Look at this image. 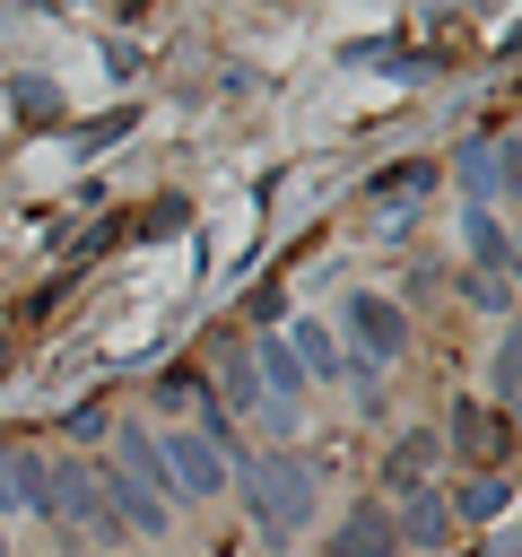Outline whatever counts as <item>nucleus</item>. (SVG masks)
<instances>
[{"mask_svg": "<svg viewBox=\"0 0 522 557\" xmlns=\"http://www.w3.org/2000/svg\"><path fill=\"white\" fill-rule=\"evenodd\" d=\"M9 104H17V122H52V104H61V96H52L44 78H9Z\"/></svg>", "mask_w": 522, "mask_h": 557, "instance_id": "nucleus-20", "label": "nucleus"}, {"mask_svg": "<svg viewBox=\"0 0 522 557\" xmlns=\"http://www.w3.org/2000/svg\"><path fill=\"white\" fill-rule=\"evenodd\" d=\"M261 557H304V548H261Z\"/></svg>", "mask_w": 522, "mask_h": 557, "instance_id": "nucleus-23", "label": "nucleus"}, {"mask_svg": "<svg viewBox=\"0 0 522 557\" xmlns=\"http://www.w3.org/2000/svg\"><path fill=\"white\" fill-rule=\"evenodd\" d=\"M139 131V104H113V113H87V122H70V157H104L113 139H130Z\"/></svg>", "mask_w": 522, "mask_h": 557, "instance_id": "nucleus-16", "label": "nucleus"}, {"mask_svg": "<svg viewBox=\"0 0 522 557\" xmlns=\"http://www.w3.org/2000/svg\"><path fill=\"white\" fill-rule=\"evenodd\" d=\"M61 426H70V453L87 461V453H96V444L113 435V400H104V392H87V400H78V409H70Z\"/></svg>", "mask_w": 522, "mask_h": 557, "instance_id": "nucleus-18", "label": "nucleus"}, {"mask_svg": "<svg viewBox=\"0 0 522 557\" xmlns=\"http://www.w3.org/2000/svg\"><path fill=\"white\" fill-rule=\"evenodd\" d=\"M183 218H191V200H183V191H165V200H148V218H139V235H174Z\"/></svg>", "mask_w": 522, "mask_h": 557, "instance_id": "nucleus-22", "label": "nucleus"}, {"mask_svg": "<svg viewBox=\"0 0 522 557\" xmlns=\"http://www.w3.org/2000/svg\"><path fill=\"white\" fill-rule=\"evenodd\" d=\"M452 174H461L470 209H505V200H513V139H505V131H496V139H470V148L452 157Z\"/></svg>", "mask_w": 522, "mask_h": 557, "instance_id": "nucleus-7", "label": "nucleus"}, {"mask_svg": "<svg viewBox=\"0 0 522 557\" xmlns=\"http://www.w3.org/2000/svg\"><path fill=\"white\" fill-rule=\"evenodd\" d=\"M331 331H339V348H348L365 374L400 366V357H409V339H418V322H409V313H400V296H383V287H348V296H339V313H331Z\"/></svg>", "mask_w": 522, "mask_h": 557, "instance_id": "nucleus-2", "label": "nucleus"}, {"mask_svg": "<svg viewBox=\"0 0 522 557\" xmlns=\"http://www.w3.org/2000/svg\"><path fill=\"white\" fill-rule=\"evenodd\" d=\"M278 339H287V357L304 366V383H383V374H365V366H357V357L339 348V331H331L322 313H296V322H287Z\"/></svg>", "mask_w": 522, "mask_h": 557, "instance_id": "nucleus-6", "label": "nucleus"}, {"mask_svg": "<svg viewBox=\"0 0 522 557\" xmlns=\"http://www.w3.org/2000/svg\"><path fill=\"white\" fill-rule=\"evenodd\" d=\"M331 557H400L391 505H383V496H348V513L331 522Z\"/></svg>", "mask_w": 522, "mask_h": 557, "instance_id": "nucleus-9", "label": "nucleus"}, {"mask_svg": "<svg viewBox=\"0 0 522 557\" xmlns=\"http://www.w3.org/2000/svg\"><path fill=\"white\" fill-rule=\"evenodd\" d=\"M148 400H157L165 418H174V409H191V418H200V409H209V383H200V366H165V374L148 383Z\"/></svg>", "mask_w": 522, "mask_h": 557, "instance_id": "nucleus-17", "label": "nucleus"}, {"mask_svg": "<svg viewBox=\"0 0 522 557\" xmlns=\"http://www.w3.org/2000/svg\"><path fill=\"white\" fill-rule=\"evenodd\" d=\"M0 357H9V348H0Z\"/></svg>", "mask_w": 522, "mask_h": 557, "instance_id": "nucleus-26", "label": "nucleus"}, {"mask_svg": "<svg viewBox=\"0 0 522 557\" xmlns=\"http://www.w3.org/2000/svg\"><path fill=\"white\" fill-rule=\"evenodd\" d=\"M435 461H444L435 426H400V435L383 444V496H400V487H426V479H435Z\"/></svg>", "mask_w": 522, "mask_h": 557, "instance_id": "nucleus-13", "label": "nucleus"}, {"mask_svg": "<svg viewBox=\"0 0 522 557\" xmlns=\"http://www.w3.org/2000/svg\"><path fill=\"white\" fill-rule=\"evenodd\" d=\"M226 487H235V505L252 513V531L270 540V548H296V531L313 522V505H322V461L313 453H296V444H278V453H226Z\"/></svg>", "mask_w": 522, "mask_h": 557, "instance_id": "nucleus-1", "label": "nucleus"}, {"mask_svg": "<svg viewBox=\"0 0 522 557\" xmlns=\"http://www.w3.org/2000/svg\"><path fill=\"white\" fill-rule=\"evenodd\" d=\"M444 453H461L470 470H513V418H496L478 392H461L452 409H444V435H435Z\"/></svg>", "mask_w": 522, "mask_h": 557, "instance_id": "nucleus-4", "label": "nucleus"}, {"mask_svg": "<svg viewBox=\"0 0 522 557\" xmlns=\"http://www.w3.org/2000/svg\"><path fill=\"white\" fill-rule=\"evenodd\" d=\"M0 557H9V522H0Z\"/></svg>", "mask_w": 522, "mask_h": 557, "instance_id": "nucleus-25", "label": "nucleus"}, {"mask_svg": "<svg viewBox=\"0 0 522 557\" xmlns=\"http://www.w3.org/2000/svg\"><path fill=\"white\" fill-rule=\"evenodd\" d=\"M461 296H470L478 313H496V322H513V287H505V278H461Z\"/></svg>", "mask_w": 522, "mask_h": 557, "instance_id": "nucleus-21", "label": "nucleus"}, {"mask_svg": "<svg viewBox=\"0 0 522 557\" xmlns=\"http://www.w3.org/2000/svg\"><path fill=\"white\" fill-rule=\"evenodd\" d=\"M391 505V531H400V548H452V513H444V487L426 479V487H400V496H383Z\"/></svg>", "mask_w": 522, "mask_h": 557, "instance_id": "nucleus-8", "label": "nucleus"}, {"mask_svg": "<svg viewBox=\"0 0 522 557\" xmlns=\"http://www.w3.org/2000/svg\"><path fill=\"white\" fill-rule=\"evenodd\" d=\"M435 183H444V165H435V157H400V165L365 174V200H426Z\"/></svg>", "mask_w": 522, "mask_h": 557, "instance_id": "nucleus-14", "label": "nucleus"}, {"mask_svg": "<svg viewBox=\"0 0 522 557\" xmlns=\"http://www.w3.org/2000/svg\"><path fill=\"white\" fill-rule=\"evenodd\" d=\"M452 531H487V522H513V470H470L452 496H444Z\"/></svg>", "mask_w": 522, "mask_h": 557, "instance_id": "nucleus-10", "label": "nucleus"}, {"mask_svg": "<svg viewBox=\"0 0 522 557\" xmlns=\"http://www.w3.org/2000/svg\"><path fill=\"white\" fill-rule=\"evenodd\" d=\"M44 522H61V531H78V540H122V522L104 513L96 470H87L78 453H61V461H52V479H44Z\"/></svg>", "mask_w": 522, "mask_h": 557, "instance_id": "nucleus-3", "label": "nucleus"}, {"mask_svg": "<svg viewBox=\"0 0 522 557\" xmlns=\"http://www.w3.org/2000/svg\"><path fill=\"white\" fill-rule=\"evenodd\" d=\"M513 392H522V339H513V322H505L496 348H487V409L513 418Z\"/></svg>", "mask_w": 522, "mask_h": 557, "instance_id": "nucleus-15", "label": "nucleus"}, {"mask_svg": "<svg viewBox=\"0 0 522 557\" xmlns=\"http://www.w3.org/2000/svg\"><path fill=\"white\" fill-rule=\"evenodd\" d=\"M87 557H122V548H87Z\"/></svg>", "mask_w": 522, "mask_h": 557, "instance_id": "nucleus-24", "label": "nucleus"}, {"mask_svg": "<svg viewBox=\"0 0 522 557\" xmlns=\"http://www.w3.org/2000/svg\"><path fill=\"white\" fill-rule=\"evenodd\" d=\"M461 244H470V278H505L513 287V226H505V209H470L461 200Z\"/></svg>", "mask_w": 522, "mask_h": 557, "instance_id": "nucleus-11", "label": "nucleus"}, {"mask_svg": "<svg viewBox=\"0 0 522 557\" xmlns=\"http://www.w3.org/2000/svg\"><path fill=\"white\" fill-rule=\"evenodd\" d=\"M244 322H252V331H278V322H287V287H278V278H261V287L244 296Z\"/></svg>", "mask_w": 522, "mask_h": 557, "instance_id": "nucleus-19", "label": "nucleus"}, {"mask_svg": "<svg viewBox=\"0 0 522 557\" xmlns=\"http://www.w3.org/2000/svg\"><path fill=\"white\" fill-rule=\"evenodd\" d=\"M44 479H52V453L0 444V522H9V513H44Z\"/></svg>", "mask_w": 522, "mask_h": 557, "instance_id": "nucleus-12", "label": "nucleus"}, {"mask_svg": "<svg viewBox=\"0 0 522 557\" xmlns=\"http://www.w3.org/2000/svg\"><path fill=\"white\" fill-rule=\"evenodd\" d=\"M157 453H165V479H174V505H217V496H226V453H217V444H200L191 426H174V435H157Z\"/></svg>", "mask_w": 522, "mask_h": 557, "instance_id": "nucleus-5", "label": "nucleus"}]
</instances>
